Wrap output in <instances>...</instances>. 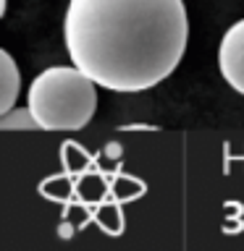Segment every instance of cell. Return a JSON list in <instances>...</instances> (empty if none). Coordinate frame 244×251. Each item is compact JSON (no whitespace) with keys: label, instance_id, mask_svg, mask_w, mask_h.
Masks as SVG:
<instances>
[{"label":"cell","instance_id":"cell-1","mask_svg":"<svg viewBox=\"0 0 244 251\" xmlns=\"http://www.w3.org/2000/svg\"><path fill=\"white\" fill-rule=\"evenodd\" d=\"M63 42L97 86L145 92L184 58L189 16L184 0H68Z\"/></svg>","mask_w":244,"mask_h":251},{"label":"cell","instance_id":"cell-3","mask_svg":"<svg viewBox=\"0 0 244 251\" xmlns=\"http://www.w3.org/2000/svg\"><path fill=\"white\" fill-rule=\"evenodd\" d=\"M218 68L226 84L234 92L244 94V19L226 29L218 47Z\"/></svg>","mask_w":244,"mask_h":251},{"label":"cell","instance_id":"cell-2","mask_svg":"<svg viewBox=\"0 0 244 251\" xmlns=\"http://www.w3.org/2000/svg\"><path fill=\"white\" fill-rule=\"evenodd\" d=\"M94 84L76 66H53L34 76L27 105L45 131H79L97 107Z\"/></svg>","mask_w":244,"mask_h":251},{"label":"cell","instance_id":"cell-4","mask_svg":"<svg viewBox=\"0 0 244 251\" xmlns=\"http://www.w3.org/2000/svg\"><path fill=\"white\" fill-rule=\"evenodd\" d=\"M19 89H21V71L11 58V52L3 50L0 52V113H8L16 105Z\"/></svg>","mask_w":244,"mask_h":251},{"label":"cell","instance_id":"cell-5","mask_svg":"<svg viewBox=\"0 0 244 251\" xmlns=\"http://www.w3.org/2000/svg\"><path fill=\"white\" fill-rule=\"evenodd\" d=\"M0 128L3 131H29L39 128V121L31 113V107H11L8 113H0Z\"/></svg>","mask_w":244,"mask_h":251}]
</instances>
